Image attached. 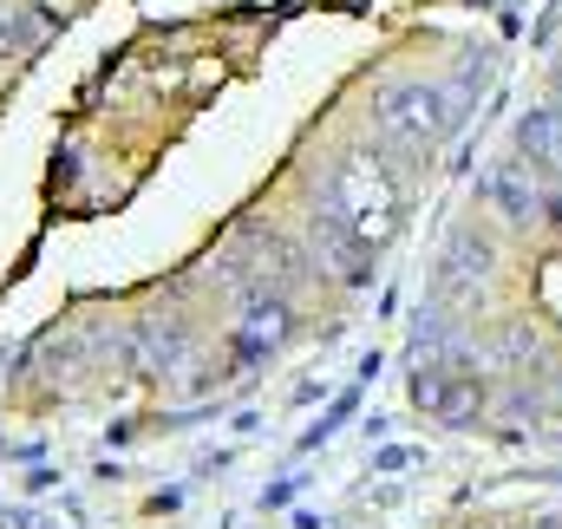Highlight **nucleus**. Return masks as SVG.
<instances>
[{"label":"nucleus","mask_w":562,"mask_h":529,"mask_svg":"<svg viewBox=\"0 0 562 529\" xmlns=\"http://www.w3.org/2000/svg\"><path fill=\"white\" fill-rule=\"evenodd\" d=\"M400 210H406V177L380 150H347L321 183V216H334L367 256H380L393 243Z\"/></svg>","instance_id":"f257e3e1"},{"label":"nucleus","mask_w":562,"mask_h":529,"mask_svg":"<svg viewBox=\"0 0 562 529\" xmlns=\"http://www.w3.org/2000/svg\"><path fill=\"white\" fill-rule=\"evenodd\" d=\"M373 132L386 137L393 150H406V157H425V150H438L445 137L458 132V99L445 86H425V79L386 86L373 99Z\"/></svg>","instance_id":"f03ea898"},{"label":"nucleus","mask_w":562,"mask_h":529,"mask_svg":"<svg viewBox=\"0 0 562 529\" xmlns=\"http://www.w3.org/2000/svg\"><path fill=\"white\" fill-rule=\"evenodd\" d=\"M484 380L477 373H464V367H445V360H425L419 380H413V405H419L425 418H438V425H471L477 412H484Z\"/></svg>","instance_id":"7ed1b4c3"},{"label":"nucleus","mask_w":562,"mask_h":529,"mask_svg":"<svg viewBox=\"0 0 562 529\" xmlns=\"http://www.w3.org/2000/svg\"><path fill=\"white\" fill-rule=\"evenodd\" d=\"M484 196H491V210H497L510 229H530V223L543 216V196H537V183H530V164H491V170H484Z\"/></svg>","instance_id":"20e7f679"},{"label":"nucleus","mask_w":562,"mask_h":529,"mask_svg":"<svg viewBox=\"0 0 562 529\" xmlns=\"http://www.w3.org/2000/svg\"><path fill=\"white\" fill-rule=\"evenodd\" d=\"M491 262H497L491 236L458 229V236H451V249H445V274H438V288H445V294H464V288H477V281L491 274Z\"/></svg>","instance_id":"39448f33"},{"label":"nucleus","mask_w":562,"mask_h":529,"mask_svg":"<svg viewBox=\"0 0 562 529\" xmlns=\"http://www.w3.org/2000/svg\"><path fill=\"white\" fill-rule=\"evenodd\" d=\"M517 150L530 157V170H562V112H530L517 125Z\"/></svg>","instance_id":"423d86ee"},{"label":"nucleus","mask_w":562,"mask_h":529,"mask_svg":"<svg viewBox=\"0 0 562 529\" xmlns=\"http://www.w3.org/2000/svg\"><path fill=\"white\" fill-rule=\"evenodd\" d=\"M281 334H288V307L281 301H249V327H243V353H269Z\"/></svg>","instance_id":"0eeeda50"},{"label":"nucleus","mask_w":562,"mask_h":529,"mask_svg":"<svg viewBox=\"0 0 562 529\" xmlns=\"http://www.w3.org/2000/svg\"><path fill=\"white\" fill-rule=\"evenodd\" d=\"M543 223H550V229H562V196H550V203H543Z\"/></svg>","instance_id":"6e6552de"},{"label":"nucleus","mask_w":562,"mask_h":529,"mask_svg":"<svg viewBox=\"0 0 562 529\" xmlns=\"http://www.w3.org/2000/svg\"><path fill=\"white\" fill-rule=\"evenodd\" d=\"M557 112H562V86H557Z\"/></svg>","instance_id":"1a4fd4ad"},{"label":"nucleus","mask_w":562,"mask_h":529,"mask_svg":"<svg viewBox=\"0 0 562 529\" xmlns=\"http://www.w3.org/2000/svg\"><path fill=\"white\" fill-rule=\"evenodd\" d=\"M557 398H562V373H557Z\"/></svg>","instance_id":"9d476101"}]
</instances>
